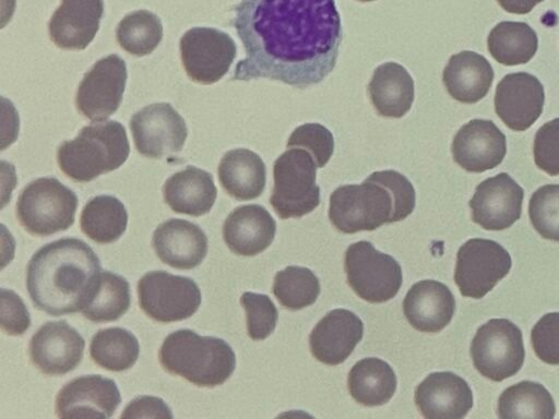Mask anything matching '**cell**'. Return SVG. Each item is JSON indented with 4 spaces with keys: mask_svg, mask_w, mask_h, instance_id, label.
<instances>
[{
    "mask_svg": "<svg viewBox=\"0 0 559 419\" xmlns=\"http://www.w3.org/2000/svg\"><path fill=\"white\" fill-rule=\"evenodd\" d=\"M233 12L246 57L231 80L264 77L307 88L333 71L343 39L334 0H240Z\"/></svg>",
    "mask_w": 559,
    "mask_h": 419,
    "instance_id": "1",
    "label": "cell"
},
{
    "mask_svg": "<svg viewBox=\"0 0 559 419\" xmlns=\"http://www.w3.org/2000/svg\"><path fill=\"white\" fill-rule=\"evenodd\" d=\"M100 261L78 238H62L38 249L26 267V288L33 304L49 315L81 312L99 280Z\"/></svg>",
    "mask_w": 559,
    "mask_h": 419,
    "instance_id": "2",
    "label": "cell"
},
{
    "mask_svg": "<svg viewBox=\"0 0 559 419\" xmlns=\"http://www.w3.org/2000/svg\"><path fill=\"white\" fill-rule=\"evenodd\" d=\"M415 189L395 170L369 175L360 184L336 188L330 196L329 218L341 232L371 231L403 220L415 208Z\"/></svg>",
    "mask_w": 559,
    "mask_h": 419,
    "instance_id": "3",
    "label": "cell"
},
{
    "mask_svg": "<svg viewBox=\"0 0 559 419\" xmlns=\"http://www.w3.org/2000/svg\"><path fill=\"white\" fill-rule=\"evenodd\" d=\"M158 358L165 371L202 387L224 384L236 368V355L224 339L189 328L167 335Z\"/></svg>",
    "mask_w": 559,
    "mask_h": 419,
    "instance_id": "4",
    "label": "cell"
},
{
    "mask_svg": "<svg viewBox=\"0 0 559 419\" xmlns=\"http://www.w3.org/2000/svg\"><path fill=\"white\" fill-rule=\"evenodd\" d=\"M130 145L124 127L116 120L94 122L81 129L57 151L59 168L76 182H90L118 169L128 158Z\"/></svg>",
    "mask_w": 559,
    "mask_h": 419,
    "instance_id": "5",
    "label": "cell"
},
{
    "mask_svg": "<svg viewBox=\"0 0 559 419\" xmlns=\"http://www.w3.org/2000/svg\"><path fill=\"white\" fill-rule=\"evenodd\" d=\"M317 168L313 156L300 147H290L276 158L270 203L281 218H299L320 204Z\"/></svg>",
    "mask_w": 559,
    "mask_h": 419,
    "instance_id": "6",
    "label": "cell"
},
{
    "mask_svg": "<svg viewBox=\"0 0 559 419\" xmlns=\"http://www.w3.org/2000/svg\"><path fill=\"white\" fill-rule=\"evenodd\" d=\"M78 208L76 194L53 177L29 182L19 195L16 216L24 229L46 237L73 225Z\"/></svg>",
    "mask_w": 559,
    "mask_h": 419,
    "instance_id": "7",
    "label": "cell"
},
{
    "mask_svg": "<svg viewBox=\"0 0 559 419\" xmlns=\"http://www.w3.org/2000/svg\"><path fill=\"white\" fill-rule=\"evenodd\" d=\"M344 268L354 292L371 303L389 301L402 286L403 274L399 262L366 240L347 248Z\"/></svg>",
    "mask_w": 559,
    "mask_h": 419,
    "instance_id": "8",
    "label": "cell"
},
{
    "mask_svg": "<svg viewBox=\"0 0 559 419\" xmlns=\"http://www.w3.org/2000/svg\"><path fill=\"white\" fill-rule=\"evenodd\" d=\"M469 354L476 370L485 378L500 382L518 373L525 350L521 330L507 319H491L478 327Z\"/></svg>",
    "mask_w": 559,
    "mask_h": 419,
    "instance_id": "9",
    "label": "cell"
},
{
    "mask_svg": "<svg viewBox=\"0 0 559 419\" xmlns=\"http://www.w3.org/2000/svg\"><path fill=\"white\" fill-rule=\"evenodd\" d=\"M136 289L142 311L160 323L190 318L202 301L201 290L192 278L165 271L145 273Z\"/></svg>",
    "mask_w": 559,
    "mask_h": 419,
    "instance_id": "10",
    "label": "cell"
},
{
    "mask_svg": "<svg viewBox=\"0 0 559 419\" xmlns=\"http://www.w3.org/2000/svg\"><path fill=\"white\" fill-rule=\"evenodd\" d=\"M512 266L509 252L498 242L473 238L456 253L454 282L464 297L481 299Z\"/></svg>",
    "mask_w": 559,
    "mask_h": 419,
    "instance_id": "11",
    "label": "cell"
},
{
    "mask_svg": "<svg viewBox=\"0 0 559 419\" xmlns=\"http://www.w3.org/2000/svg\"><path fill=\"white\" fill-rule=\"evenodd\" d=\"M182 65L188 76L200 84H213L229 70L237 47L225 32L213 27H192L179 41Z\"/></svg>",
    "mask_w": 559,
    "mask_h": 419,
    "instance_id": "12",
    "label": "cell"
},
{
    "mask_svg": "<svg viewBox=\"0 0 559 419\" xmlns=\"http://www.w3.org/2000/svg\"><path fill=\"white\" fill-rule=\"evenodd\" d=\"M136 151L148 158L179 153L188 129L183 118L168 103H156L136 111L129 122Z\"/></svg>",
    "mask_w": 559,
    "mask_h": 419,
    "instance_id": "13",
    "label": "cell"
},
{
    "mask_svg": "<svg viewBox=\"0 0 559 419\" xmlns=\"http://www.w3.org/2000/svg\"><path fill=\"white\" fill-rule=\"evenodd\" d=\"M127 82V65L118 55L96 61L79 84L75 105L92 121H104L120 106Z\"/></svg>",
    "mask_w": 559,
    "mask_h": 419,
    "instance_id": "14",
    "label": "cell"
},
{
    "mask_svg": "<svg viewBox=\"0 0 559 419\" xmlns=\"http://www.w3.org/2000/svg\"><path fill=\"white\" fill-rule=\"evenodd\" d=\"M524 191L508 173L481 181L468 202L472 220L486 230L511 227L522 214Z\"/></svg>",
    "mask_w": 559,
    "mask_h": 419,
    "instance_id": "15",
    "label": "cell"
},
{
    "mask_svg": "<svg viewBox=\"0 0 559 419\" xmlns=\"http://www.w3.org/2000/svg\"><path fill=\"white\" fill-rule=\"evenodd\" d=\"M85 340L67 321H49L29 340L32 363L47 375H63L83 358Z\"/></svg>",
    "mask_w": 559,
    "mask_h": 419,
    "instance_id": "16",
    "label": "cell"
},
{
    "mask_svg": "<svg viewBox=\"0 0 559 419\" xmlns=\"http://www.w3.org/2000/svg\"><path fill=\"white\" fill-rule=\"evenodd\" d=\"M121 402L116 382L99 374L78 376L57 394L59 418H110Z\"/></svg>",
    "mask_w": 559,
    "mask_h": 419,
    "instance_id": "17",
    "label": "cell"
},
{
    "mask_svg": "<svg viewBox=\"0 0 559 419\" xmlns=\"http://www.w3.org/2000/svg\"><path fill=\"white\" fill-rule=\"evenodd\" d=\"M544 103L543 84L527 72L509 73L496 87V113L513 131L528 129L542 115Z\"/></svg>",
    "mask_w": 559,
    "mask_h": 419,
    "instance_id": "18",
    "label": "cell"
},
{
    "mask_svg": "<svg viewBox=\"0 0 559 419\" xmlns=\"http://www.w3.org/2000/svg\"><path fill=\"white\" fill-rule=\"evenodd\" d=\"M454 161L469 172L497 167L507 153L506 135L491 121L473 119L462 125L451 146Z\"/></svg>",
    "mask_w": 559,
    "mask_h": 419,
    "instance_id": "19",
    "label": "cell"
},
{
    "mask_svg": "<svg viewBox=\"0 0 559 419\" xmlns=\"http://www.w3.org/2000/svg\"><path fill=\"white\" fill-rule=\"evenodd\" d=\"M415 404L427 419H461L473 407V393L457 374L432 372L416 387Z\"/></svg>",
    "mask_w": 559,
    "mask_h": 419,
    "instance_id": "20",
    "label": "cell"
},
{
    "mask_svg": "<svg viewBox=\"0 0 559 419\" xmlns=\"http://www.w3.org/2000/svg\"><path fill=\"white\" fill-rule=\"evenodd\" d=\"M362 335L364 324L359 316L346 309H334L311 331L310 351L320 362L336 366L350 356Z\"/></svg>",
    "mask_w": 559,
    "mask_h": 419,
    "instance_id": "21",
    "label": "cell"
},
{
    "mask_svg": "<svg viewBox=\"0 0 559 419\" xmlns=\"http://www.w3.org/2000/svg\"><path fill=\"white\" fill-rule=\"evenodd\" d=\"M207 237L197 224L171 218L157 226L152 246L158 259L178 270L199 266L207 254Z\"/></svg>",
    "mask_w": 559,
    "mask_h": 419,
    "instance_id": "22",
    "label": "cell"
},
{
    "mask_svg": "<svg viewBox=\"0 0 559 419\" xmlns=\"http://www.w3.org/2000/svg\"><path fill=\"white\" fill-rule=\"evenodd\" d=\"M103 13V0H61L48 23L49 37L59 48L85 49L98 32Z\"/></svg>",
    "mask_w": 559,
    "mask_h": 419,
    "instance_id": "23",
    "label": "cell"
},
{
    "mask_svg": "<svg viewBox=\"0 0 559 419\" xmlns=\"http://www.w3.org/2000/svg\"><path fill=\"white\" fill-rule=\"evenodd\" d=\"M403 312L408 323L424 333H438L452 320L455 299L444 284L424 279L414 284L403 300Z\"/></svg>",
    "mask_w": 559,
    "mask_h": 419,
    "instance_id": "24",
    "label": "cell"
},
{
    "mask_svg": "<svg viewBox=\"0 0 559 419\" xmlns=\"http://www.w3.org/2000/svg\"><path fill=\"white\" fill-rule=\"evenodd\" d=\"M276 223L263 206L248 204L236 207L223 225V238L231 252L253 256L273 241Z\"/></svg>",
    "mask_w": 559,
    "mask_h": 419,
    "instance_id": "25",
    "label": "cell"
},
{
    "mask_svg": "<svg viewBox=\"0 0 559 419\" xmlns=\"http://www.w3.org/2000/svg\"><path fill=\"white\" fill-rule=\"evenodd\" d=\"M493 76V69L484 56L464 50L450 57L442 81L452 98L475 104L487 95Z\"/></svg>",
    "mask_w": 559,
    "mask_h": 419,
    "instance_id": "26",
    "label": "cell"
},
{
    "mask_svg": "<svg viewBox=\"0 0 559 419\" xmlns=\"http://www.w3.org/2000/svg\"><path fill=\"white\" fill-rule=\"evenodd\" d=\"M163 196L171 211L198 217L211 211L217 189L210 172L188 166L165 181Z\"/></svg>",
    "mask_w": 559,
    "mask_h": 419,
    "instance_id": "27",
    "label": "cell"
},
{
    "mask_svg": "<svg viewBox=\"0 0 559 419\" xmlns=\"http://www.w3.org/2000/svg\"><path fill=\"white\" fill-rule=\"evenodd\" d=\"M368 95L380 116L401 118L413 105L414 81L403 65L385 62L373 71L368 84Z\"/></svg>",
    "mask_w": 559,
    "mask_h": 419,
    "instance_id": "28",
    "label": "cell"
},
{
    "mask_svg": "<svg viewBox=\"0 0 559 419\" xmlns=\"http://www.w3.org/2000/svg\"><path fill=\"white\" fill-rule=\"evenodd\" d=\"M217 172L224 190L238 201L255 199L264 190L265 165L257 153L248 148H235L225 153Z\"/></svg>",
    "mask_w": 559,
    "mask_h": 419,
    "instance_id": "29",
    "label": "cell"
},
{
    "mask_svg": "<svg viewBox=\"0 0 559 419\" xmlns=\"http://www.w3.org/2000/svg\"><path fill=\"white\" fill-rule=\"evenodd\" d=\"M350 396L367 407L388 403L396 390V375L392 367L376 357L357 361L347 379Z\"/></svg>",
    "mask_w": 559,
    "mask_h": 419,
    "instance_id": "30",
    "label": "cell"
},
{
    "mask_svg": "<svg viewBox=\"0 0 559 419\" xmlns=\"http://www.w3.org/2000/svg\"><path fill=\"white\" fill-rule=\"evenodd\" d=\"M80 225L82 231L93 241L100 244L111 243L124 234L128 212L116 196L97 195L84 205Z\"/></svg>",
    "mask_w": 559,
    "mask_h": 419,
    "instance_id": "31",
    "label": "cell"
},
{
    "mask_svg": "<svg viewBox=\"0 0 559 419\" xmlns=\"http://www.w3.org/2000/svg\"><path fill=\"white\" fill-rule=\"evenodd\" d=\"M487 46L497 62L518 65L534 57L538 48V37L527 23L503 21L490 31Z\"/></svg>",
    "mask_w": 559,
    "mask_h": 419,
    "instance_id": "32",
    "label": "cell"
},
{
    "mask_svg": "<svg viewBox=\"0 0 559 419\" xmlns=\"http://www.w3.org/2000/svg\"><path fill=\"white\" fill-rule=\"evenodd\" d=\"M556 406L545 386L533 381H522L506 388L498 399L497 415L501 419H552Z\"/></svg>",
    "mask_w": 559,
    "mask_h": 419,
    "instance_id": "33",
    "label": "cell"
},
{
    "mask_svg": "<svg viewBox=\"0 0 559 419\" xmlns=\"http://www.w3.org/2000/svg\"><path fill=\"white\" fill-rule=\"evenodd\" d=\"M140 345L130 331L108 327L96 332L90 345L92 360L99 367L121 372L134 366L139 358Z\"/></svg>",
    "mask_w": 559,
    "mask_h": 419,
    "instance_id": "34",
    "label": "cell"
},
{
    "mask_svg": "<svg viewBox=\"0 0 559 419\" xmlns=\"http://www.w3.org/2000/svg\"><path fill=\"white\" fill-rule=\"evenodd\" d=\"M130 303L128 280L116 273L102 270L96 289L81 312L92 322H110L121 318Z\"/></svg>",
    "mask_w": 559,
    "mask_h": 419,
    "instance_id": "35",
    "label": "cell"
},
{
    "mask_svg": "<svg viewBox=\"0 0 559 419\" xmlns=\"http://www.w3.org/2000/svg\"><path fill=\"white\" fill-rule=\"evenodd\" d=\"M117 41L127 52L142 57L150 55L163 38L160 19L151 11L138 10L127 14L116 29Z\"/></svg>",
    "mask_w": 559,
    "mask_h": 419,
    "instance_id": "36",
    "label": "cell"
},
{
    "mask_svg": "<svg viewBox=\"0 0 559 419\" xmlns=\"http://www.w3.org/2000/svg\"><path fill=\"white\" fill-rule=\"evenodd\" d=\"M272 291L284 308L297 311L316 302L320 283L309 268L290 265L276 273Z\"/></svg>",
    "mask_w": 559,
    "mask_h": 419,
    "instance_id": "37",
    "label": "cell"
},
{
    "mask_svg": "<svg viewBox=\"0 0 559 419\" xmlns=\"http://www.w3.org/2000/svg\"><path fill=\"white\" fill-rule=\"evenodd\" d=\"M528 216L543 238L559 242V184H545L532 194Z\"/></svg>",
    "mask_w": 559,
    "mask_h": 419,
    "instance_id": "38",
    "label": "cell"
},
{
    "mask_svg": "<svg viewBox=\"0 0 559 419\" xmlns=\"http://www.w3.org/2000/svg\"><path fill=\"white\" fill-rule=\"evenodd\" d=\"M240 303L246 311L247 332L251 339L262 340L275 330L278 312L266 295L246 291L240 297Z\"/></svg>",
    "mask_w": 559,
    "mask_h": 419,
    "instance_id": "39",
    "label": "cell"
},
{
    "mask_svg": "<svg viewBox=\"0 0 559 419\" xmlns=\"http://www.w3.org/2000/svg\"><path fill=\"white\" fill-rule=\"evenodd\" d=\"M286 146L307 149L313 156L317 166L322 168L333 154L334 137L331 131L320 123H305L293 131Z\"/></svg>",
    "mask_w": 559,
    "mask_h": 419,
    "instance_id": "40",
    "label": "cell"
},
{
    "mask_svg": "<svg viewBox=\"0 0 559 419\" xmlns=\"http://www.w3.org/2000/svg\"><path fill=\"white\" fill-rule=\"evenodd\" d=\"M536 356L545 363L559 364V312L543 315L531 332Z\"/></svg>",
    "mask_w": 559,
    "mask_h": 419,
    "instance_id": "41",
    "label": "cell"
},
{
    "mask_svg": "<svg viewBox=\"0 0 559 419\" xmlns=\"http://www.w3.org/2000/svg\"><path fill=\"white\" fill-rule=\"evenodd\" d=\"M536 166L550 176L559 175V118L543 124L533 144Z\"/></svg>",
    "mask_w": 559,
    "mask_h": 419,
    "instance_id": "42",
    "label": "cell"
},
{
    "mask_svg": "<svg viewBox=\"0 0 559 419\" xmlns=\"http://www.w3.org/2000/svg\"><path fill=\"white\" fill-rule=\"evenodd\" d=\"M31 326V316L21 297L11 289L1 288V328L9 335L24 334Z\"/></svg>",
    "mask_w": 559,
    "mask_h": 419,
    "instance_id": "43",
    "label": "cell"
},
{
    "mask_svg": "<svg viewBox=\"0 0 559 419\" xmlns=\"http://www.w3.org/2000/svg\"><path fill=\"white\" fill-rule=\"evenodd\" d=\"M168 405L159 397L139 396L124 408L120 418H173Z\"/></svg>",
    "mask_w": 559,
    "mask_h": 419,
    "instance_id": "44",
    "label": "cell"
},
{
    "mask_svg": "<svg viewBox=\"0 0 559 419\" xmlns=\"http://www.w3.org/2000/svg\"><path fill=\"white\" fill-rule=\"evenodd\" d=\"M503 10L513 14H526L543 0H497Z\"/></svg>",
    "mask_w": 559,
    "mask_h": 419,
    "instance_id": "45",
    "label": "cell"
},
{
    "mask_svg": "<svg viewBox=\"0 0 559 419\" xmlns=\"http://www.w3.org/2000/svg\"><path fill=\"white\" fill-rule=\"evenodd\" d=\"M358 1H361V2H369V1H374V0H358Z\"/></svg>",
    "mask_w": 559,
    "mask_h": 419,
    "instance_id": "46",
    "label": "cell"
}]
</instances>
